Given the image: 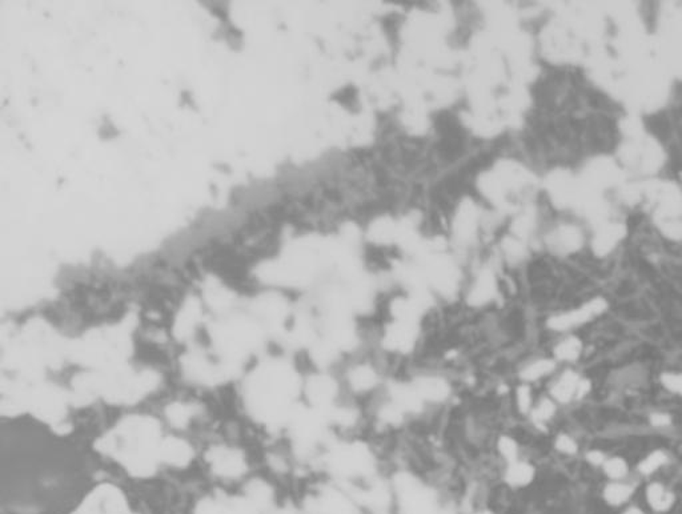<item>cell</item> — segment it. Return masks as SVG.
Listing matches in <instances>:
<instances>
[{"label":"cell","instance_id":"6","mask_svg":"<svg viewBox=\"0 0 682 514\" xmlns=\"http://www.w3.org/2000/svg\"><path fill=\"white\" fill-rule=\"evenodd\" d=\"M581 380L582 377L577 372L571 369L565 370L551 386V397L557 404H569L573 400H577Z\"/></svg>","mask_w":682,"mask_h":514},{"label":"cell","instance_id":"17","mask_svg":"<svg viewBox=\"0 0 682 514\" xmlns=\"http://www.w3.org/2000/svg\"><path fill=\"white\" fill-rule=\"evenodd\" d=\"M601 468L604 473L614 481H618L627 476V464L623 457H608Z\"/></svg>","mask_w":682,"mask_h":514},{"label":"cell","instance_id":"3","mask_svg":"<svg viewBox=\"0 0 682 514\" xmlns=\"http://www.w3.org/2000/svg\"><path fill=\"white\" fill-rule=\"evenodd\" d=\"M419 339L417 323L397 321L390 323L383 336L384 347L396 353H408L415 348Z\"/></svg>","mask_w":682,"mask_h":514},{"label":"cell","instance_id":"20","mask_svg":"<svg viewBox=\"0 0 682 514\" xmlns=\"http://www.w3.org/2000/svg\"><path fill=\"white\" fill-rule=\"evenodd\" d=\"M650 423L653 426H657V428H665V426H669L672 423V417L667 415V413H652L650 416Z\"/></svg>","mask_w":682,"mask_h":514},{"label":"cell","instance_id":"18","mask_svg":"<svg viewBox=\"0 0 682 514\" xmlns=\"http://www.w3.org/2000/svg\"><path fill=\"white\" fill-rule=\"evenodd\" d=\"M661 386L673 394L682 396V374L674 372H665L660 377Z\"/></svg>","mask_w":682,"mask_h":514},{"label":"cell","instance_id":"19","mask_svg":"<svg viewBox=\"0 0 682 514\" xmlns=\"http://www.w3.org/2000/svg\"><path fill=\"white\" fill-rule=\"evenodd\" d=\"M554 448L560 453L568 455V456H573V455H576L578 452L577 442L569 435H565V433H561V435H558L556 437V440H554Z\"/></svg>","mask_w":682,"mask_h":514},{"label":"cell","instance_id":"4","mask_svg":"<svg viewBox=\"0 0 682 514\" xmlns=\"http://www.w3.org/2000/svg\"><path fill=\"white\" fill-rule=\"evenodd\" d=\"M412 386L421 401L429 404L445 403L449 399L452 390L451 384L444 377L436 374L420 376L412 383Z\"/></svg>","mask_w":682,"mask_h":514},{"label":"cell","instance_id":"1","mask_svg":"<svg viewBox=\"0 0 682 514\" xmlns=\"http://www.w3.org/2000/svg\"><path fill=\"white\" fill-rule=\"evenodd\" d=\"M97 464L73 436L34 415L0 420V514H74L96 489Z\"/></svg>","mask_w":682,"mask_h":514},{"label":"cell","instance_id":"11","mask_svg":"<svg viewBox=\"0 0 682 514\" xmlns=\"http://www.w3.org/2000/svg\"><path fill=\"white\" fill-rule=\"evenodd\" d=\"M556 404L557 403L552 397H542L541 400H538L529 413L532 423H535L537 428L544 429L556 415L557 410Z\"/></svg>","mask_w":682,"mask_h":514},{"label":"cell","instance_id":"16","mask_svg":"<svg viewBox=\"0 0 682 514\" xmlns=\"http://www.w3.org/2000/svg\"><path fill=\"white\" fill-rule=\"evenodd\" d=\"M515 399H516V405L518 412L521 415H529L533 405H535V401H533V393H532V388H531V384H527V383H521L520 386H517L516 394H515Z\"/></svg>","mask_w":682,"mask_h":514},{"label":"cell","instance_id":"12","mask_svg":"<svg viewBox=\"0 0 682 514\" xmlns=\"http://www.w3.org/2000/svg\"><path fill=\"white\" fill-rule=\"evenodd\" d=\"M646 497L649 499V504L656 509V511H666L670 508L673 504V495L667 492L664 488V485L654 482L647 486Z\"/></svg>","mask_w":682,"mask_h":514},{"label":"cell","instance_id":"13","mask_svg":"<svg viewBox=\"0 0 682 514\" xmlns=\"http://www.w3.org/2000/svg\"><path fill=\"white\" fill-rule=\"evenodd\" d=\"M496 449L506 464L520 459V445L511 435H501L496 441Z\"/></svg>","mask_w":682,"mask_h":514},{"label":"cell","instance_id":"9","mask_svg":"<svg viewBox=\"0 0 682 514\" xmlns=\"http://www.w3.org/2000/svg\"><path fill=\"white\" fill-rule=\"evenodd\" d=\"M624 231L621 225H609L603 228L593 242V248L596 255L605 256L617 245V242L623 238Z\"/></svg>","mask_w":682,"mask_h":514},{"label":"cell","instance_id":"10","mask_svg":"<svg viewBox=\"0 0 682 514\" xmlns=\"http://www.w3.org/2000/svg\"><path fill=\"white\" fill-rule=\"evenodd\" d=\"M581 353H582V341L576 336H568L554 347L553 359L556 361L573 363L580 359Z\"/></svg>","mask_w":682,"mask_h":514},{"label":"cell","instance_id":"7","mask_svg":"<svg viewBox=\"0 0 682 514\" xmlns=\"http://www.w3.org/2000/svg\"><path fill=\"white\" fill-rule=\"evenodd\" d=\"M535 466L524 459H517L515 462L506 464L504 478L511 488H525L535 479Z\"/></svg>","mask_w":682,"mask_h":514},{"label":"cell","instance_id":"14","mask_svg":"<svg viewBox=\"0 0 682 514\" xmlns=\"http://www.w3.org/2000/svg\"><path fill=\"white\" fill-rule=\"evenodd\" d=\"M667 461H669V457L664 450H654L650 455H647L645 459L638 464V470L646 476L653 475L660 468L666 465Z\"/></svg>","mask_w":682,"mask_h":514},{"label":"cell","instance_id":"21","mask_svg":"<svg viewBox=\"0 0 682 514\" xmlns=\"http://www.w3.org/2000/svg\"><path fill=\"white\" fill-rule=\"evenodd\" d=\"M607 459L608 457L603 452H600V450H590V452H588V455H587V459L589 461L591 465H594V466H603Z\"/></svg>","mask_w":682,"mask_h":514},{"label":"cell","instance_id":"8","mask_svg":"<svg viewBox=\"0 0 682 514\" xmlns=\"http://www.w3.org/2000/svg\"><path fill=\"white\" fill-rule=\"evenodd\" d=\"M556 360L554 359H537L532 363H528L525 367L520 370V379L522 383L532 384L536 383L549 374L553 373L556 369Z\"/></svg>","mask_w":682,"mask_h":514},{"label":"cell","instance_id":"15","mask_svg":"<svg viewBox=\"0 0 682 514\" xmlns=\"http://www.w3.org/2000/svg\"><path fill=\"white\" fill-rule=\"evenodd\" d=\"M632 493H633V486H630L627 484H623V482L609 484L608 486L605 488V492H604L607 501L613 505H620V504L625 502L627 498L632 496Z\"/></svg>","mask_w":682,"mask_h":514},{"label":"cell","instance_id":"5","mask_svg":"<svg viewBox=\"0 0 682 514\" xmlns=\"http://www.w3.org/2000/svg\"><path fill=\"white\" fill-rule=\"evenodd\" d=\"M345 383L356 394L369 393L380 384V373L369 363H357L348 368Z\"/></svg>","mask_w":682,"mask_h":514},{"label":"cell","instance_id":"22","mask_svg":"<svg viewBox=\"0 0 682 514\" xmlns=\"http://www.w3.org/2000/svg\"><path fill=\"white\" fill-rule=\"evenodd\" d=\"M625 514H644L640 509H636V508H632V509H627Z\"/></svg>","mask_w":682,"mask_h":514},{"label":"cell","instance_id":"2","mask_svg":"<svg viewBox=\"0 0 682 514\" xmlns=\"http://www.w3.org/2000/svg\"><path fill=\"white\" fill-rule=\"evenodd\" d=\"M607 310H608V303L601 297H596L588 301L587 304L578 307L577 310H571L568 312L554 314L552 317H549L547 325L552 331H571L601 316Z\"/></svg>","mask_w":682,"mask_h":514}]
</instances>
